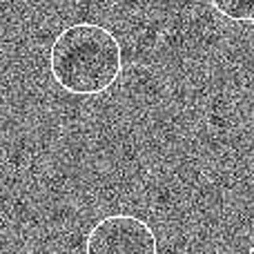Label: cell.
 <instances>
[{"label": "cell", "mask_w": 254, "mask_h": 254, "mask_svg": "<svg viewBox=\"0 0 254 254\" xmlns=\"http://www.w3.org/2000/svg\"><path fill=\"white\" fill-rule=\"evenodd\" d=\"M49 69L65 92L74 96H101L123 74V47L103 25L76 22L54 38Z\"/></svg>", "instance_id": "cell-1"}, {"label": "cell", "mask_w": 254, "mask_h": 254, "mask_svg": "<svg viewBox=\"0 0 254 254\" xmlns=\"http://www.w3.org/2000/svg\"><path fill=\"white\" fill-rule=\"evenodd\" d=\"M85 254H158V241L147 221L134 214H110L87 232Z\"/></svg>", "instance_id": "cell-2"}, {"label": "cell", "mask_w": 254, "mask_h": 254, "mask_svg": "<svg viewBox=\"0 0 254 254\" xmlns=\"http://www.w3.org/2000/svg\"><path fill=\"white\" fill-rule=\"evenodd\" d=\"M216 13L232 22H254V0H210Z\"/></svg>", "instance_id": "cell-3"}, {"label": "cell", "mask_w": 254, "mask_h": 254, "mask_svg": "<svg viewBox=\"0 0 254 254\" xmlns=\"http://www.w3.org/2000/svg\"><path fill=\"white\" fill-rule=\"evenodd\" d=\"M248 254H254V246L250 248V250H248Z\"/></svg>", "instance_id": "cell-4"}]
</instances>
